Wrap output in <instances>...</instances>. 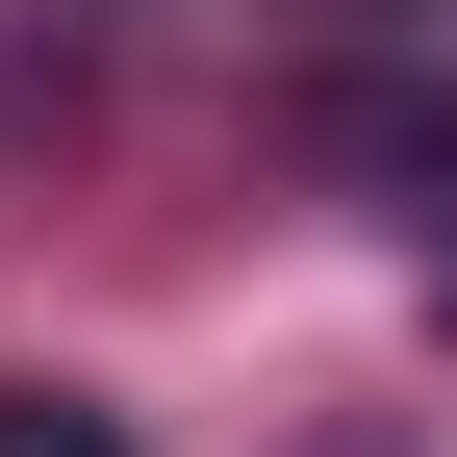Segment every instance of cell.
<instances>
[{
	"mask_svg": "<svg viewBox=\"0 0 457 457\" xmlns=\"http://www.w3.org/2000/svg\"><path fill=\"white\" fill-rule=\"evenodd\" d=\"M356 153H381V179L432 204V305H457V128H407V102H356Z\"/></svg>",
	"mask_w": 457,
	"mask_h": 457,
	"instance_id": "cell-1",
	"label": "cell"
},
{
	"mask_svg": "<svg viewBox=\"0 0 457 457\" xmlns=\"http://www.w3.org/2000/svg\"><path fill=\"white\" fill-rule=\"evenodd\" d=\"M0 457H128V407H77V381H0Z\"/></svg>",
	"mask_w": 457,
	"mask_h": 457,
	"instance_id": "cell-2",
	"label": "cell"
}]
</instances>
